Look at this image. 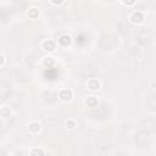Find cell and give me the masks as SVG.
<instances>
[{
  "mask_svg": "<svg viewBox=\"0 0 156 156\" xmlns=\"http://www.w3.org/2000/svg\"><path fill=\"white\" fill-rule=\"evenodd\" d=\"M129 20H131L132 23L139 25V23H141V22L144 21V14H143L141 11H134V12L131 15Z\"/></svg>",
  "mask_w": 156,
  "mask_h": 156,
  "instance_id": "6da1fadb",
  "label": "cell"
},
{
  "mask_svg": "<svg viewBox=\"0 0 156 156\" xmlns=\"http://www.w3.org/2000/svg\"><path fill=\"white\" fill-rule=\"evenodd\" d=\"M4 65H5V56H4V55H2V64H0V66L4 67Z\"/></svg>",
  "mask_w": 156,
  "mask_h": 156,
  "instance_id": "7c38bea8",
  "label": "cell"
},
{
  "mask_svg": "<svg viewBox=\"0 0 156 156\" xmlns=\"http://www.w3.org/2000/svg\"><path fill=\"white\" fill-rule=\"evenodd\" d=\"M66 127L70 128V129H73V128L76 127V121H75V120H68V121L66 122Z\"/></svg>",
  "mask_w": 156,
  "mask_h": 156,
  "instance_id": "8fae6325",
  "label": "cell"
},
{
  "mask_svg": "<svg viewBox=\"0 0 156 156\" xmlns=\"http://www.w3.org/2000/svg\"><path fill=\"white\" fill-rule=\"evenodd\" d=\"M85 104L88 106H90V108H94L96 104H98V99H96V96H88V99L85 100Z\"/></svg>",
  "mask_w": 156,
  "mask_h": 156,
  "instance_id": "9c48e42d",
  "label": "cell"
},
{
  "mask_svg": "<svg viewBox=\"0 0 156 156\" xmlns=\"http://www.w3.org/2000/svg\"><path fill=\"white\" fill-rule=\"evenodd\" d=\"M27 15H28V17H29V18L35 20V18L39 16V10H38V9H35V8H31V9L28 10Z\"/></svg>",
  "mask_w": 156,
  "mask_h": 156,
  "instance_id": "52a82bcc",
  "label": "cell"
},
{
  "mask_svg": "<svg viewBox=\"0 0 156 156\" xmlns=\"http://www.w3.org/2000/svg\"><path fill=\"white\" fill-rule=\"evenodd\" d=\"M123 4H124V5H134V4H135V2H131V3H127V2H124Z\"/></svg>",
  "mask_w": 156,
  "mask_h": 156,
  "instance_id": "4fadbf2b",
  "label": "cell"
},
{
  "mask_svg": "<svg viewBox=\"0 0 156 156\" xmlns=\"http://www.w3.org/2000/svg\"><path fill=\"white\" fill-rule=\"evenodd\" d=\"M28 129L31 133H38L40 131V124L38 122H31L28 126Z\"/></svg>",
  "mask_w": 156,
  "mask_h": 156,
  "instance_id": "8992f818",
  "label": "cell"
},
{
  "mask_svg": "<svg viewBox=\"0 0 156 156\" xmlns=\"http://www.w3.org/2000/svg\"><path fill=\"white\" fill-rule=\"evenodd\" d=\"M41 46H43V49L45 51H54L56 49V43L54 40H51V39H48V40L43 41Z\"/></svg>",
  "mask_w": 156,
  "mask_h": 156,
  "instance_id": "7a4b0ae2",
  "label": "cell"
},
{
  "mask_svg": "<svg viewBox=\"0 0 156 156\" xmlns=\"http://www.w3.org/2000/svg\"><path fill=\"white\" fill-rule=\"evenodd\" d=\"M71 41H72L71 37L67 35V34H64V35H61V37L59 38V44H60L61 46H68V45L71 44Z\"/></svg>",
  "mask_w": 156,
  "mask_h": 156,
  "instance_id": "277c9868",
  "label": "cell"
},
{
  "mask_svg": "<svg viewBox=\"0 0 156 156\" xmlns=\"http://www.w3.org/2000/svg\"><path fill=\"white\" fill-rule=\"evenodd\" d=\"M54 64H55L54 58H50V56L45 58V59H44V61H43V65H44V66H46V67H51Z\"/></svg>",
  "mask_w": 156,
  "mask_h": 156,
  "instance_id": "30bf717a",
  "label": "cell"
},
{
  "mask_svg": "<svg viewBox=\"0 0 156 156\" xmlns=\"http://www.w3.org/2000/svg\"><path fill=\"white\" fill-rule=\"evenodd\" d=\"M88 88H89L90 90H96V89L100 88V82H99L98 79L93 78V79H90V81L88 82Z\"/></svg>",
  "mask_w": 156,
  "mask_h": 156,
  "instance_id": "5b68a950",
  "label": "cell"
},
{
  "mask_svg": "<svg viewBox=\"0 0 156 156\" xmlns=\"http://www.w3.org/2000/svg\"><path fill=\"white\" fill-rule=\"evenodd\" d=\"M29 155L31 156H45V152L43 149H39V148H34L29 151Z\"/></svg>",
  "mask_w": 156,
  "mask_h": 156,
  "instance_id": "ba28073f",
  "label": "cell"
},
{
  "mask_svg": "<svg viewBox=\"0 0 156 156\" xmlns=\"http://www.w3.org/2000/svg\"><path fill=\"white\" fill-rule=\"evenodd\" d=\"M73 98V91L71 89H62L60 91V99L62 101H70Z\"/></svg>",
  "mask_w": 156,
  "mask_h": 156,
  "instance_id": "3957f363",
  "label": "cell"
}]
</instances>
